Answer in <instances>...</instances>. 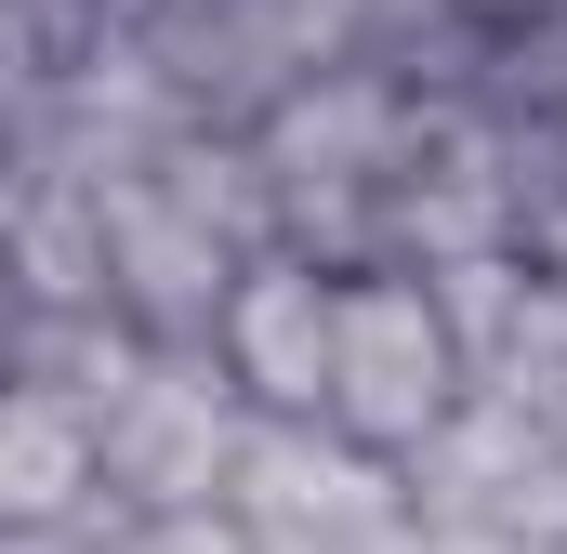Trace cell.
Wrapping results in <instances>:
<instances>
[{"label":"cell","mask_w":567,"mask_h":554,"mask_svg":"<svg viewBox=\"0 0 567 554\" xmlns=\"http://www.w3.org/2000/svg\"><path fill=\"white\" fill-rule=\"evenodd\" d=\"M449 13H475V27H528L542 0H449Z\"/></svg>","instance_id":"cell-7"},{"label":"cell","mask_w":567,"mask_h":554,"mask_svg":"<svg viewBox=\"0 0 567 554\" xmlns=\"http://www.w3.org/2000/svg\"><path fill=\"white\" fill-rule=\"evenodd\" d=\"M225 515L251 529V554H423V502L383 449L330 435V422L251 410V449L225 475Z\"/></svg>","instance_id":"cell-2"},{"label":"cell","mask_w":567,"mask_h":554,"mask_svg":"<svg viewBox=\"0 0 567 554\" xmlns=\"http://www.w3.org/2000/svg\"><path fill=\"white\" fill-rule=\"evenodd\" d=\"M330 304H343V277L303 265V252H251V265H238L212 343H225V370H238L251 410L317 422V397H330Z\"/></svg>","instance_id":"cell-5"},{"label":"cell","mask_w":567,"mask_h":554,"mask_svg":"<svg viewBox=\"0 0 567 554\" xmlns=\"http://www.w3.org/2000/svg\"><path fill=\"white\" fill-rule=\"evenodd\" d=\"M515 252H528V265H542V277L567 290V185L542 198V212H528V238H515Z\"/></svg>","instance_id":"cell-6"},{"label":"cell","mask_w":567,"mask_h":554,"mask_svg":"<svg viewBox=\"0 0 567 554\" xmlns=\"http://www.w3.org/2000/svg\"><path fill=\"white\" fill-rule=\"evenodd\" d=\"M238 265H251V252H238L225 225H198L158 172H120V185H106V304L133 317L145 343H212Z\"/></svg>","instance_id":"cell-4"},{"label":"cell","mask_w":567,"mask_h":554,"mask_svg":"<svg viewBox=\"0 0 567 554\" xmlns=\"http://www.w3.org/2000/svg\"><path fill=\"white\" fill-rule=\"evenodd\" d=\"M449 410H462V330H449L435 277L423 265H357L343 304H330V397H317V422L383 449V462H410Z\"/></svg>","instance_id":"cell-3"},{"label":"cell","mask_w":567,"mask_h":554,"mask_svg":"<svg viewBox=\"0 0 567 554\" xmlns=\"http://www.w3.org/2000/svg\"><path fill=\"white\" fill-rule=\"evenodd\" d=\"M238 449H251V397L225 343H145L120 397L93 410V489L106 515H212Z\"/></svg>","instance_id":"cell-1"},{"label":"cell","mask_w":567,"mask_h":554,"mask_svg":"<svg viewBox=\"0 0 567 554\" xmlns=\"http://www.w3.org/2000/svg\"><path fill=\"white\" fill-rule=\"evenodd\" d=\"M13 330H27V290H13V265H0V370H13Z\"/></svg>","instance_id":"cell-8"}]
</instances>
